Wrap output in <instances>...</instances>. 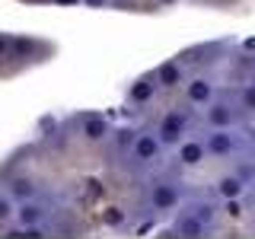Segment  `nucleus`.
<instances>
[{
  "instance_id": "1",
  "label": "nucleus",
  "mask_w": 255,
  "mask_h": 239,
  "mask_svg": "<svg viewBox=\"0 0 255 239\" xmlns=\"http://www.w3.org/2000/svg\"><path fill=\"white\" fill-rule=\"evenodd\" d=\"M185 127H188V115H185V112H169V115H163L156 134H159L163 143H182V140H185Z\"/></svg>"
},
{
  "instance_id": "2",
  "label": "nucleus",
  "mask_w": 255,
  "mask_h": 239,
  "mask_svg": "<svg viewBox=\"0 0 255 239\" xmlns=\"http://www.w3.org/2000/svg\"><path fill=\"white\" fill-rule=\"evenodd\" d=\"M204 143H207V153L211 156H230V153H236V147H239L236 134L230 131V127H211V134L204 137Z\"/></svg>"
},
{
  "instance_id": "3",
  "label": "nucleus",
  "mask_w": 255,
  "mask_h": 239,
  "mask_svg": "<svg viewBox=\"0 0 255 239\" xmlns=\"http://www.w3.org/2000/svg\"><path fill=\"white\" fill-rule=\"evenodd\" d=\"M159 150H163L159 134H137V140L131 143V156L137 163H153V159H159Z\"/></svg>"
},
{
  "instance_id": "4",
  "label": "nucleus",
  "mask_w": 255,
  "mask_h": 239,
  "mask_svg": "<svg viewBox=\"0 0 255 239\" xmlns=\"http://www.w3.org/2000/svg\"><path fill=\"white\" fill-rule=\"evenodd\" d=\"M175 204H179V188L172 182H156L150 188V207L153 211H172Z\"/></svg>"
},
{
  "instance_id": "5",
  "label": "nucleus",
  "mask_w": 255,
  "mask_h": 239,
  "mask_svg": "<svg viewBox=\"0 0 255 239\" xmlns=\"http://www.w3.org/2000/svg\"><path fill=\"white\" fill-rule=\"evenodd\" d=\"M185 99L191 106H211L214 102V83L207 77H195L185 83Z\"/></svg>"
},
{
  "instance_id": "6",
  "label": "nucleus",
  "mask_w": 255,
  "mask_h": 239,
  "mask_svg": "<svg viewBox=\"0 0 255 239\" xmlns=\"http://www.w3.org/2000/svg\"><path fill=\"white\" fill-rule=\"evenodd\" d=\"M204 121H207V127H233L236 112H233V106H230V102L220 99V102H211V106H207Z\"/></svg>"
},
{
  "instance_id": "7",
  "label": "nucleus",
  "mask_w": 255,
  "mask_h": 239,
  "mask_svg": "<svg viewBox=\"0 0 255 239\" xmlns=\"http://www.w3.org/2000/svg\"><path fill=\"white\" fill-rule=\"evenodd\" d=\"M207 156V143L198 137H185L179 143V163L182 166H201Z\"/></svg>"
},
{
  "instance_id": "8",
  "label": "nucleus",
  "mask_w": 255,
  "mask_h": 239,
  "mask_svg": "<svg viewBox=\"0 0 255 239\" xmlns=\"http://www.w3.org/2000/svg\"><path fill=\"white\" fill-rule=\"evenodd\" d=\"M175 233L179 236H185V239H201V236H207V223L204 220H198L191 211H185V214H179V220H175Z\"/></svg>"
},
{
  "instance_id": "9",
  "label": "nucleus",
  "mask_w": 255,
  "mask_h": 239,
  "mask_svg": "<svg viewBox=\"0 0 255 239\" xmlns=\"http://www.w3.org/2000/svg\"><path fill=\"white\" fill-rule=\"evenodd\" d=\"M156 86H159V83H156V74H153V77H140L137 83H131V90H128V99L137 102V106H143V102L153 99Z\"/></svg>"
},
{
  "instance_id": "10",
  "label": "nucleus",
  "mask_w": 255,
  "mask_h": 239,
  "mask_svg": "<svg viewBox=\"0 0 255 239\" xmlns=\"http://www.w3.org/2000/svg\"><path fill=\"white\" fill-rule=\"evenodd\" d=\"M42 220H45V207L35 204L32 198L16 207V223H22V227H38Z\"/></svg>"
},
{
  "instance_id": "11",
  "label": "nucleus",
  "mask_w": 255,
  "mask_h": 239,
  "mask_svg": "<svg viewBox=\"0 0 255 239\" xmlns=\"http://www.w3.org/2000/svg\"><path fill=\"white\" fill-rule=\"evenodd\" d=\"M243 191H246V179L236 175V172L223 175V179L217 182V195L223 198V201H227V198H243Z\"/></svg>"
},
{
  "instance_id": "12",
  "label": "nucleus",
  "mask_w": 255,
  "mask_h": 239,
  "mask_svg": "<svg viewBox=\"0 0 255 239\" xmlns=\"http://www.w3.org/2000/svg\"><path fill=\"white\" fill-rule=\"evenodd\" d=\"M156 83L163 86V90H172V86H179V83H182V67H179L175 61L159 64V67H156Z\"/></svg>"
},
{
  "instance_id": "13",
  "label": "nucleus",
  "mask_w": 255,
  "mask_h": 239,
  "mask_svg": "<svg viewBox=\"0 0 255 239\" xmlns=\"http://www.w3.org/2000/svg\"><path fill=\"white\" fill-rule=\"evenodd\" d=\"M83 137L93 140V143L106 140V137H109V121H106V118H99V115L86 118V121H83Z\"/></svg>"
},
{
  "instance_id": "14",
  "label": "nucleus",
  "mask_w": 255,
  "mask_h": 239,
  "mask_svg": "<svg viewBox=\"0 0 255 239\" xmlns=\"http://www.w3.org/2000/svg\"><path fill=\"white\" fill-rule=\"evenodd\" d=\"M188 211L195 214L198 220H204L207 227H211V223H214V217H217V207H214V201H195V204L188 207Z\"/></svg>"
},
{
  "instance_id": "15",
  "label": "nucleus",
  "mask_w": 255,
  "mask_h": 239,
  "mask_svg": "<svg viewBox=\"0 0 255 239\" xmlns=\"http://www.w3.org/2000/svg\"><path fill=\"white\" fill-rule=\"evenodd\" d=\"M239 109L255 112V83H246L243 90H239Z\"/></svg>"
},
{
  "instance_id": "16",
  "label": "nucleus",
  "mask_w": 255,
  "mask_h": 239,
  "mask_svg": "<svg viewBox=\"0 0 255 239\" xmlns=\"http://www.w3.org/2000/svg\"><path fill=\"white\" fill-rule=\"evenodd\" d=\"M13 191H16V198H22V201H29V198H35V185H32L29 179H19L13 185Z\"/></svg>"
},
{
  "instance_id": "17",
  "label": "nucleus",
  "mask_w": 255,
  "mask_h": 239,
  "mask_svg": "<svg viewBox=\"0 0 255 239\" xmlns=\"http://www.w3.org/2000/svg\"><path fill=\"white\" fill-rule=\"evenodd\" d=\"M122 220H125V214L118 211V207H109V211H106V223H109V227H118Z\"/></svg>"
},
{
  "instance_id": "18",
  "label": "nucleus",
  "mask_w": 255,
  "mask_h": 239,
  "mask_svg": "<svg viewBox=\"0 0 255 239\" xmlns=\"http://www.w3.org/2000/svg\"><path fill=\"white\" fill-rule=\"evenodd\" d=\"M10 217H16V211H13V204L10 201H3V198H0V223H6Z\"/></svg>"
},
{
  "instance_id": "19",
  "label": "nucleus",
  "mask_w": 255,
  "mask_h": 239,
  "mask_svg": "<svg viewBox=\"0 0 255 239\" xmlns=\"http://www.w3.org/2000/svg\"><path fill=\"white\" fill-rule=\"evenodd\" d=\"M227 214H230V217H239V214H243V204H239V198H227Z\"/></svg>"
},
{
  "instance_id": "20",
  "label": "nucleus",
  "mask_w": 255,
  "mask_h": 239,
  "mask_svg": "<svg viewBox=\"0 0 255 239\" xmlns=\"http://www.w3.org/2000/svg\"><path fill=\"white\" fill-rule=\"evenodd\" d=\"M6 51H10V38H6V35H0V58H3Z\"/></svg>"
},
{
  "instance_id": "21",
  "label": "nucleus",
  "mask_w": 255,
  "mask_h": 239,
  "mask_svg": "<svg viewBox=\"0 0 255 239\" xmlns=\"http://www.w3.org/2000/svg\"><path fill=\"white\" fill-rule=\"evenodd\" d=\"M83 3H86V6H93V10H99V6H106L109 0H83Z\"/></svg>"
},
{
  "instance_id": "22",
  "label": "nucleus",
  "mask_w": 255,
  "mask_h": 239,
  "mask_svg": "<svg viewBox=\"0 0 255 239\" xmlns=\"http://www.w3.org/2000/svg\"><path fill=\"white\" fill-rule=\"evenodd\" d=\"M243 48H246V51H255V38H246V42H243Z\"/></svg>"
},
{
  "instance_id": "23",
  "label": "nucleus",
  "mask_w": 255,
  "mask_h": 239,
  "mask_svg": "<svg viewBox=\"0 0 255 239\" xmlns=\"http://www.w3.org/2000/svg\"><path fill=\"white\" fill-rule=\"evenodd\" d=\"M159 3H175V0H159Z\"/></svg>"
},
{
  "instance_id": "24",
  "label": "nucleus",
  "mask_w": 255,
  "mask_h": 239,
  "mask_svg": "<svg viewBox=\"0 0 255 239\" xmlns=\"http://www.w3.org/2000/svg\"><path fill=\"white\" fill-rule=\"evenodd\" d=\"M252 143H255V127H252Z\"/></svg>"
}]
</instances>
